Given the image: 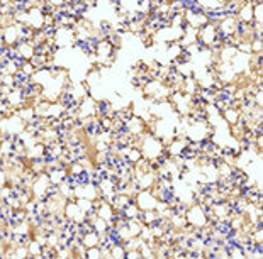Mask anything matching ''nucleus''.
<instances>
[{
	"label": "nucleus",
	"instance_id": "f257e3e1",
	"mask_svg": "<svg viewBox=\"0 0 263 259\" xmlns=\"http://www.w3.org/2000/svg\"><path fill=\"white\" fill-rule=\"evenodd\" d=\"M111 113V103L107 100H100L97 103V115L98 117H107Z\"/></svg>",
	"mask_w": 263,
	"mask_h": 259
},
{
	"label": "nucleus",
	"instance_id": "f03ea898",
	"mask_svg": "<svg viewBox=\"0 0 263 259\" xmlns=\"http://www.w3.org/2000/svg\"><path fill=\"white\" fill-rule=\"evenodd\" d=\"M111 3H114V5L119 7V5H121V0H111Z\"/></svg>",
	"mask_w": 263,
	"mask_h": 259
}]
</instances>
